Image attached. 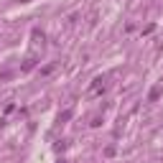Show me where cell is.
I'll list each match as a JSON object with an SVG mask.
<instances>
[{
	"mask_svg": "<svg viewBox=\"0 0 163 163\" xmlns=\"http://www.w3.org/2000/svg\"><path fill=\"white\" fill-rule=\"evenodd\" d=\"M158 94H161V87H153V89H151V102L158 100Z\"/></svg>",
	"mask_w": 163,
	"mask_h": 163,
	"instance_id": "cell-1",
	"label": "cell"
}]
</instances>
